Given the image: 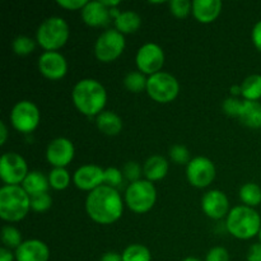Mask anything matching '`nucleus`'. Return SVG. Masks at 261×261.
<instances>
[{
    "instance_id": "obj_33",
    "label": "nucleus",
    "mask_w": 261,
    "mask_h": 261,
    "mask_svg": "<svg viewBox=\"0 0 261 261\" xmlns=\"http://www.w3.org/2000/svg\"><path fill=\"white\" fill-rule=\"evenodd\" d=\"M170 9L176 17L184 18L193 9V3H190L189 0H171Z\"/></svg>"
},
{
    "instance_id": "obj_13",
    "label": "nucleus",
    "mask_w": 261,
    "mask_h": 261,
    "mask_svg": "<svg viewBox=\"0 0 261 261\" xmlns=\"http://www.w3.org/2000/svg\"><path fill=\"white\" fill-rule=\"evenodd\" d=\"M46 157L51 165L55 166V168H64L71 162L74 157L73 143L65 138L53 140L47 147Z\"/></svg>"
},
{
    "instance_id": "obj_17",
    "label": "nucleus",
    "mask_w": 261,
    "mask_h": 261,
    "mask_svg": "<svg viewBox=\"0 0 261 261\" xmlns=\"http://www.w3.org/2000/svg\"><path fill=\"white\" fill-rule=\"evenodd\" d=\"M48 256V247L38 240H28L15 250L17 261H47Z\"/></svg>"
},
{
    "instance_id": "obj_34",
    "label": "nucleus",
    "mask_w": 261,
    "mask_h": 261,
    "mask_svg": "<svg viewBox=\"0 0 261 261\" xmlns=\"http://www.w3.org/2000/svg\"><path fill=\"white\" fill-rule=\"evenodd\" d=\"M103 182L107 184V186L111 188H117L122 184V172L115 167H110L105 170V178Z\"/></svg>"
},
{
    "instance_id": "obj_22",
    "label": "nucleus",
    "mask_w": 261,
    "mask_h": 261,
    "mask_svg": "<svg viewBox=\"0 0 261 261\" xmlns=\"http://www.w3.org/2000/svg\"><path fill=\"white\" fill-rule=\"evenodd\" d=\"M97 126L106 135H117L122 129V121L115 112L102 111L97 116Z\"/></svg>"
},
{
    "instance_id": "obj_42",
    "label": "nucleus",
    "mask_w": 261,
    "mask_h": 261,
    "mask_svg": "<svg viewBox=\"0 0 261 261\" xmlns=\"http://www.w3.org/2000/svg\"><path fill=\"white\" fill-rule=\"evenodd\" d=\"M101 261H122V255H119L117 252H107L102 256Z\"/></svg>"
},
{
    "instance_id": "obj_20",
    "label": "nucleus",
    "mask_w": 261,
    "mask_h": 261,
    "mask_svg": "<svg viewBox=\"0 0 261 261\" xmlns=\"http://www.w3.org/2000/svg\"><path fill=\"white\" fill-rule=\"evenodd\" d=\"M237 117L244 125L254 129L261 127V103L256 101H241Z\"/></svg>"
},
{
    "instance_id": "obj_15",
    "label": "nucleus",
    "mask_w": 261,
    "mask_h": 261,
    "mask_svg": "<svg viewBox=\"0 0 261 261\" xmlns=\"http://www.w3.org/2000/svg\"><path fill=\"white\" fill-rule=\"evenodd\" d=\"M105 171L94 165L82 166L74 173V184L82 190H92L99 188L103 182Z\"/></svg>"
},
{
    "instance_id": "obj_23",
    "label": "nucleus",
    "mask_w": 261,
    "mask_h": 261,
    "mask_svg": "<svg viewBox=\"0 0 261 261\" xmlns=\"http://www.w3.org/2000/svg\"><path fill=\"white\" fill-rule=\"evenodd\" d=\"M48 185H50V181L46 178V176L42 172H38V171L30 172L23 181V189L30 196L40 193H46Z\"/></svg>"
},
{
    "instance_id": "obj_40",
    "label": "nucleus",
    "mask_w": 261,
    "mask_h": 261,
    "mask_svg": "<svg viewBox=\"0 0 261 261\" xmlns=\"http://www.w3.org/2000/svg\"><path fill=\"white\" fill-rule=\"evenodd\" d=\"M247 261H261V242L254 244L247 252Z\"/></svg>"
},
{
    "instance_id": "obj_43",
    "label": "nucleus",
    "mask_w": 261,
    "mask_h": 261,
    "mask_svg": "<svg viewBox=\"0 0 261 261\" xmlns=\"http://www.w3.org/2000/svg\"><path fill=\"white\" fill-rule=\"evenodd\" d=\"M13 259H14V256L9 250L4 249V247L0 249V261H13Z\"/></svg>"
},
{
    "instance_id": "obj_31",
    "label": "nucleus",
    "mask_w": 261,
    "mask_h": 261,
    "mask_svg": "<svg viewBox=\"0 0 261 261\" xmlns=\"http://www.w3.org/2000/svg\"><path fill=\"white\" fill-rule=\"evenodd\" d=\"M36 45L35 41L32 38L27 37V36H18L14 41H13V50L17 55H28L35 50Z\"/></svg>"
},
{
    "instance_id": "obj_21",
    "label": "nucleus",
    "mask_w": 261,
    "mask_h": 261,
    "mask_svg": "<svg viewBox=\"0 0 261 261\" xmlns=\"http://www.w3.org/2000/svg\"><path fill=\"white\" fill-rule=\"evenodd\" d=\"M168 171V163L161 155H152L148 158L143 167V172H144L145 177L150 181H157L165 177L167 175Z\"/></svg>"
},
{
    "instance_id": "obj_47",
    "label": "nucleus",
    "mask_w": 261,
    "mask_h": 261,
    "mask_svg": "<svg viewBox=\"0 0 261 261\" xmlns=\"http://www.w3.org/2000/svg\"><path fill=\"white\" fill-rule=\"evenodd\" d=\"M259 237H260V242H261V229H260V232H259Z\"/></svg>"
},
{
    "instance_id": "obj_8",
    "label": "nucleus",
    "mask_w": 261,
    "mask_h": 261,
    "mask_svg": "<svg viewBox=\"0 0 261 261\" xmlns=\"http://www.w3.org/2000/svg\"><path fill=\"white\" fill-rule=\"evenodd\" d=\"M125 48V38L117 30H107L102 33L94 46V53L98 60L110 63L122 54Z\"/></svg>"
},
{
    "instance_id": "obj_35",
    "label": "nucleus",
    "mask_w": 261,
    "mask_h": 261,
    "mask_svg": "<svg viewBox=\"0 0 261 261\" xmlns=\"http://www.w3.org/2000/svg\"><path fill=\"white\" fill-rule=\"evenodd\" d=\"M170 155L172 158L173 162H176L177 165H184V163L189 162V150L186 149L184 145H173L170 150Z\"/></svg>"
},
{
    "instance_id": "obj_5",
    "label": "nucleus",
    "mask_w": 261,
    "mask_h": 261,
    "mask_svg": "<svg viewBox=\"0 0 261 261\" xmlns=\"http://www.w3.org/2000/svg\"><path fill=\"white\" fill-rule=\"evenodd\" d=\"M69 37V27L60 17L43 20L37 30V41L45 50L54 51L64 46Z\"/></svg>"
},
{
    "instance_id": "obj_25",
    "label": "nucleus",
    "mask_w": 261,
    "mask_h": 261,
    "mask_svg": "<svg viewBox=\"0 0 261 261\" xmlns=\"http://www.w3.org/2000/svg\"><path fill=\"white\" fill-rule=\"evenodd\" d=\"M241 93L247 101H256L261 98V75L254 74L247 76L241 84Z\"/></svg>"
},
{
    "instance_id": "obj_6",
    "label": "nucleus",
    "mask_w": 261,
    "mask_h": 261,
    "mask_svg": "<svg viewBox=\"0 0 261 261\" xmlns=\"http://www.w3.org/2000/svg\"><path fill=\"white\" fill-rule=\"evenodd\" d=\"M157 193L150 181L139 180L132 182L125 193L127 206L135 213H145L155 203Z\"/></svg>"
},
{
    "instance_id": "obj_2",
    "label": "nucleus",
    "mask_w": 261,
    "mask_h": 261,
    "mask_svg": "<svg viewBox=\"0 0 261 261\" xmlns=\"http://www.w3.org/2000/svg\"><path fill=\"white\" fill-rule=\"evenodd\" d=\"M106 99L103 86L94 79H83L78 82L73 89L74 105L79 111L88 116L101 114Z\"/></svg>"
},
{
    "instance_id": "obj_37",
    "label": "nucleus",
    "mask_w": 261,
    "mask_h": 261,
    "mask_svg": "<svg viewBox=\"0 0 261 261\" xmlns=\"http://www.w3.org/2000/svg\"><path fill=\"white\" fill-rule=\"evenodd\" d=\"M205 261H229V255L224 247H213L206 255Z\"/></svg>"
},
{
    "instance_id": "obj_38",
    "label": "nucleus",
    "mask_w": 261,
    "mask_h": 261,
    "mask_svg": "<svg viewBox=\"0 0 261 261\" xmlns=\"http://www.w3.org/2000/svg\"><path fill=\"white\" fill-rule=\"evenodd\" d=\"M240 106H241V101L237 98H227L223 103V110L227 115L229 116H237L239 114Z\"/></svg>"
},
{
    "instance_id": "obj_29",
    "label": "nucleus",
    "mask_w": 261,
    "mask_h": 261,
    "mask_svg": "<svg viewBox=\"0 0 261 261\" xmlns=\"http://www.w3.org/2000/svg\"><path fill=\"white\" fill-rule=\"evenodd\" d=\"M48 181H50L51 188L55 190H63L69 185L70 176L65 168H54L48 176Z\"/></svg>"
},
{
    "instance_id": "obj_1",
    "label": "nucleus",
    "mask_w": 261,
    "mask_h": 261,
    "mask_svg": "<svg viewBox=\"0 0 261 261\" xmlns=\"http://www.w3.org/2000/svg\"><path fill=\"white\" fill-rule=\"evenodd\" d=\"M86 209L88 216L97 223H114L122 214L121 196L116 189L101 185L91 191L87 198Z\"/></svg>"
},
{
    "instance_id": "obj_26",
    "label": "nucleus",
    "mask_w": 261,
    "mask_h": 261,
    "mask_svg": "<svg viewBox=\"0 0 261 261\" xmlns=\"http://www.w3.org/2000/svg\"><path fill=\"white\" fill-rule=\"evenodd\" d=\"M240 198L246 206H256L261 203V189L256 184H245L240 190Z\"/></svg>"
},
{
    "instance_id": "obj_24",
    "label": "nucleus",
    "mask_w": 261,
    "mask_h": 261,
    "mask_svg": "<svg viewBox=\"0 0 261 261\" xmlns=\"http://www.w3.org/2000/svg\"><path fill=\"white\" fill-rule=\"evenodd\" d=\"M140 23H142V19H140L139 14L133 10L120 13L119 17L115 19L116 30L121 33L135 32L140 27Z\"/></svg>"
},
{
    "instance_id": "obj_39",
    "label": "nucleus",
    "mask_w": 261,
    "mask_h": 261,
    "mask_svg": "<svg viewBox=\"0 0 261 261\" xmlns=\"http://www.w3.org/2000/svg\"><path fill=\"white\" fill-rule=\"evenodd\" d=\"M86 0H58V4L60 5V7L63 8H66V9H83L84 7L87 5Z\"/></svg>"
},
{
    "instance_id": "obj_46",
    "label": "nucleus",
    "mask_w": 261,
    "mask_h": 261,
    "mask_svg": "<svg viewBox=\"0 0 261 261\" xmlns=\"http://www.w3.org/2000/svg\"><path fill=\"white\" fill-rule=\"evenodd\" d=\"M182 261H200V260L195 259V257H188V259H185V260H182Z\"/></svg>"
},
{
    "instance_id": "obj_3",
    "label": "nucleus",
    "mask_w": 261,
    "mask_h": 261,
    "mask_svg": "<svg viewBox=\"0 0 261 261\" xmlns=\"http://www.w3.org/2000/svg\"><path fill=\"white\" fill-rule=\"evenodd\" d=\"M31 208V196L18 185H5L0 189V217L8 222H18Z\"/></svg>"
},
{
    "instance_id": "obj_19",
    "label": "nucleus",
    "mask_w": 261,
    "mask_h": 261,
    "mask_svg": "<svg viewBox=\"0 0 261 261\" xmlns=\"http://www.w3.org/2000/svg\"><path fill=\"white\" fill-rule=\"evenodd\" d=\"M221 9V0H195L193 3L194 17L201 23L213 22L219 15Z\"/></svg>"
},
{
    "instance_id": "obj_7",
    "label": "nucleus",
    "mask_w": 261,
    "mask_h": 261,
    "mask_svg": "<svg viewBox=\"0 0 261 261\" xmlns=\"http://www.w3.org/2000/svg\"><path fill=\"white\" fill-rule=\"evenodd\" d=\"M178 82L173 75L163 71L153 74L148 78L147 91L148 94L154 101L161 103H167L173 101L178 94Z\"/></svg>"
},
{
    "instance_id": "obj_11",
    "label": "nucleus",
    "mask_w": 261,
    "mask_h": 261,
    "mask_svg": "<svg viewBox=\"0 0 261 261\" xmlns=\"http://www.w3.org/2000/svg\"><path fill=\"white\" fill-rule=\"evenodd\" d=\"M189 181L196 188H206L216 177V167L211 160L205 157H196L191 160L186 170Z\"/></svg>"
},
{
    "instance_id": "obj_41",
    "label": "nucleus",
    "mask_w": 261,
    "mask_h": 261,
    "mask_svg": "<svg viewBox=\"0 0 261 261\" xmlns=\"http://www.w3.org/2000/svg\"><path fill=\"white\" fill-rule=\"evenodd\" d=\"M252 41H254V45L261 51V20L255 24L252 30Z\"/></svg>"
},
{
    "instance_id": "obj_14",
    "label": "nucleus",
    "mask_w": 261,
    "mask_h": 261,
    "mask_svg": "<svg viewBox=\"0 0 261 261\" xmlns=\"http://www.w3.org/2000/svg\"><path fill=\"white\" fill-rule=\"evenodd\" d=\"M40 71L48 79L63 78L68 70L66 60L61 54L56 51H46L38 59Z\"/></svg>"
},
{
    "instance_id": "obj_27",
    "label": "nucleus",
    "mask_w": 261,
    "mask_h": 261,
    "mask_svg": "<svg viewBox=\"0 0 261 261\" xmlns=\"http://www.w3.org/2000/svg\"><path fill=\"white\" fill-rule=\"evenodd\" d=\"M122 261H150V252L143 245H130L122 252Z\"/></svg>"
},
{
    "instance_id": "obj_16",
    "label": "nucleus",
    "mask_w": 261,
    "mask_h": 261,
    "mask_svg": "<svg viewBox=\"0 0 261 261\" xmlns=\"http://www.w3.org/2000/svg\"><path fill=\"white\" fill-rule=\"evenodd\" d=\"M201 208L204 213L213 219H221L228 212V199L222 191L212 190L203 196Z\"/></svg>"
},
{
    "instance_id": "obj_10",
    "label": "nucleus",
    "mask_w": 261,
    "mask_h": 261,
    "mask_svg": "<svg viewBox=\"0 0 261 261\" xmlns=\"http://www.w3.org/2000/svg\"><path fill=\"white\" fill-rule=\"evenodd\" d=\"M27 163L18 153H4L0 160V177L8 185H17L27 177Z\"/></svg>"
},
{
    "instance_id": "obj_9",
    "label": "nucleus",
    "mask_w": 261,
    "mask_h": 261,
    "mask_svg": "<svg viewBox=\"0 0 261 261\" xmlns=\"http://www.w3.org/2000/svg\"><path fill=\"white\" fill-rule=\"evenodd\" d=\"M10 121L18 132L31 133L37 127L40 122V111L32 102L20 101L13 107Z\"/></svg>"
},
{
    "instance_id": "obj_45",
    "label": "nucleus",
    "mask_w": 261,
    "mask_h": 261,
    "mask_svg": "<svg viewBox=\"0 0 261 261\" xmlns=\"http://www.w3.org/2000/svg\"><path fill=\"white\" fill-rule=\"evenodd\" d=\"M101 3L105 5V7H114V5L120 4L119 0H114V2H106V0H101Z\"/></svg>"
},
{
    "instance_id": "obj_12",
    "label": "nucleus",
    "mask_w": 261,
    "mask_h": 261,
    "mask_svg": "<svg viewBox=\"0 0 261 261\" xmlns=\"http://www.w3.org/2000/svg\"><path fill=\"white\" fill-rule=\"evenodd\" d=\"M165 63V54L163 50L155 43H147L142 46L137 54V65L140 71L144 74L158 73Z\"/></svg>"
},
{
    "instance_id": "obj_4",
    "label": "nucleus",
    "mask_w": 261,
    "mask_h": 261,
    "mask_svg": "<svg viewBox=\"0 0 261 261\" xmlns=\"http://www.w3.org/2000/svg\"><path fill=\"white\" fill-rule=\"evenodd\" d=\"M226 226L232 236L240 240H249L260 232L261 218L259 213L250 206H236L229 212Z\"/></svg>"
},
{
    "instance_id": "obj_36",
    "label": "nucleus",
    "mask_w": 261,
    "mask_h": 261,
    "mask_svg": "<svg viewBox=\"0 0 261 261\" xmlns=\"http://www.w3.org/2000/svg\"><path fill=\"white\" fill-rule=\"evenodd\" d=\"M140 172H142V168H140V166L138 165L137 162H127L126 165L124 166L125 177L129 181H132V182L139 181Z\"/></svg>"
},
{
    "instance_id": "obj_28",
    "label": "nucleus",
    "mask_w": 261,
    "mask_h": 261,
    "mask_svg": "<svg viewBox=\"0 0 261 261\" xmlns=\"http://www.w3.org/2000/svg\"><path fill=\"white\" fill-rule=\"evenodd\" d=\"M147 82L148 79H145L144 74L139 73V71H132L124 79L125 87L134 93H138V92L147 88Z\"/></svg>"
},
{
    "instance_id": "obj_32",
    "label": "nucleus",
    "mask_w": 261,
    "mask_h": 261,
    "mask_svg": "<svg viewBox=\"0 0 261 261\" xmlns=\"http://www.w3.org/2000/svg\"><path fill=\"white\" fill-rule=\"evenodd\" d=\"M53 204L51 196L47 193H40L31 196V208L36 212H45Z\"/></svg>"
},
{
    "instance_id": "obj_18",
    "label": "nucleus",
    "mask_w": 261,
    "mask_h": 261,
    "mask_svg": "<svg viewBox=\"0 0 261 261\" xmlns=\"http://www.w3.org/2000/svg\"><path fill=\"white\" fill-rule=\"evenodd\" d=\"M82 17L88 25L101 27V25L109 24L111 12L101 2H88L86 7L82 9Z\"/></svg>"
},
{
    "instance_id": "obj_30",
    "label": "nucleus",
    "mask_w": 261,
    "mask_h": 261,
    "mask_svg": "<svg viewBox=\"0 0 261 261\" xmlns=\"http://www.w3.org/2000/svg\"><path fill=\"white\" fill-rule=\"evenodd\" d=\"M2 240L4 242V245H7L8 247H18L23 244L22 242V234L18 231L17 228L10 226L3 227L2 229Z\"/></svg>"
},
{
    "instance_id": "obj_44",
    "label": "nucleus",
    "mask_w": 261,
    "mask_h": 261,
    "mask_svg": "<svg viewBox=\"0 0 261 261\" xmlns=\"http://www.w3.org/2000/svg\"><path fill=\"white\" fill-rule=\"evenodd\" d=\"M0 135H2V137H0V145H3L8 137V130H7V126H5L4 121H0Z\"/></svg>"
}]
</instances>
